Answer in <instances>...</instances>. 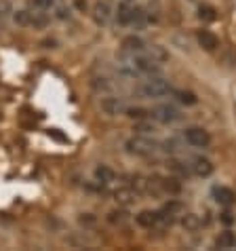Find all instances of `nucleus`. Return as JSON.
Masks as SVG:
<instances>
[{
    "label": "nucleus",
    "instance_id": "0eeeda50",
    "mask_svg": "<svg viewBox=\"0 0 236 251\" xmlns=\"http://www.w3.org/2000/svg\"><path fill=\"white\" fill-rule=\"evenodd\" d=\"M93 19L97 25H108L110 19H112V6H110V0H99L93 9Z\"/></svg>",
    "mask_w": 236,
    "mask_h": 251
},
{
    "label": "nucleus",
    "instance_id": "9d476101",
    "mask_svg": "<svg viewBox=\"0 0 236 251\" xmlns=\"http://www.w3.org/2000/svg\"><path fill=\"white\" fill-rule=\"evenodd\" d=\"M192 173H194V176H198V177H209L211 176V173H213V163H211V160L209 158H194L192 160Z\"/></svg>",
    "mask_w": 236,
    "mask_h": 251
},
{
    "label": "nucleus",
    "instance_id": "f8f14e48",
    "mask_svg": "<svg viewBox=\"0 0 236 251\" xmlns=\"http://www.w3.org/2000/svg\"><path fill=\"white\" fill-rule=\"evenodd\" d=\"M135 220H137V224L140 226L152 228V226H156L158 222H161V211H150V209H145V211H142Z\"/></svg>",
    "mask_w": 236,
    "mask_h": 251
},
{
    "label": "nucleus",
    "instance_id": "5701e85b",
    "mask_svg": "<svg viewBox=\"0 0 236 251\" xmlns=\"http://www.w3.org/2000/svg\"><path fill=\"white\" fill-rule=\"evenodd\" d=\"M108 220L112 222V224H122V222H127V213L124 211H112Z\"/></svg>",
    "mask_w": 236,
    "mask_h": 251
},
{
    "label": "nucleus",
    "instance_id": "6ab92c4d",
    "mask_svg": "<svg viewBox=\"0 0 236 251\" xmlns=\"http://www.w3.org/2000/svg\"><path fill=\"white\" fill-rule=\"evenodd\" d=\"M182 226L186 230H190V232H194V230L200 228V218H198V215H194V213H186L182 218Z\"/></svg>",
    "mask_w": 236,
    "mask_h": 251
},
{
    "label": "nucleus",
    "instance_id": "4be33fe9",
    "mask_svg": "<svg viewBox=\"0 0 236 251\" xmlns=\"http://www.w3.org/2000/svg\"><path fill=\"white\" fill-rule=\"evenodd\" d=\"M127 116L131 118H137V121H143V118H150V110H145V108H127V112H124Z\"/></svg>",
    "mask_w": 236,
    "mask_h": 251
},
{
    "label": "nucleus",
    "instance_id": "b1692460",
    "mask_svg": "<svg viewBox=\"0 0 236 251\" xmlns=\"http://www.w3.org/2000/svg\"><path fill=\"white\" fill-rule=\"evenodd\" d=\"M32 6L34 9H40V11H47L53 6V0H32Z\"/></svg>",
    "mask_w": 236,
    "mask_h": 251
},
{
    "label": "nucleus",
    "instance_id": "f3484780",
    "mask_svg": "<svg viewBox=\"0 0 236 251\" xmlns=\"http://www.w3.org/2000/svg\"><path fill=\"white\" fill-rule=\"evenodd\" d=\"M173 95L177 97V101L186 103V106H194V103H198V97L194 95L192 91H184V89H177V91H173Z\"/></svg>",
    "mask_w": 236,
    "mask_h": 251
},
{
    "label": "nucleus",
    "instance_id": "f257e3e1",
    "mask_svg": "<svg viewBox=\"0 0 236 251\" xmlns=\"http://www.w3.org/2000/svg\"><path fill=\"white\" fill-rule=\"evenodd\" d=\"M124 148H127L129 154H135V156H152L161 150V144H156L154 139L143 137V135H133L124 142Z\"/></svg>",
    "mask_w": 236,
    "mask_h": 251
},
{
    "label": "nucleus",
    "instance_id": "ddd939ff",
    "mask_svg": "<svg viewBox=\"0 0 236 251\" xmlns=\"http://www.w3.org/2000/svg\"><path fill=\"white\" fill-rule=\"evenodd\" d=\"M131 19H133V6L131 2H120L116 9V22L120 25H131Z\"/></svg>",
    "mask_w": 236,
    "mask_h": 251
},
{
    "label": "nucleus",
    "instance_id": "39448f33",
    "mask_svg": "<svg viewBox=\"0 0 236 251\" xmlns=\"http://www.w3.org/2000/svg\"><path fill=\"white\" fill-rule=\"evenodd\" d=\"M184 135H186V142L194 146V148H207L211 144L209 131H205L203 127H190V129H186Z\"/></svg>",
    "mask_w": 236,
    "mask_h": 251
},
{
    "label": "nucleus",
    "instance_id": "aec40b11",
    "mask_svg": "<svg viewBox=\"0 0 236 251\" xmlns=\"http://www.w3.org/2000/svg\"><path fill=\"white\" fill-rule=\"evenodd\" d=\"M169 167H171V171L179 173V176H182V177H188L190 173H192V167H190L188 163H182V160H171Z\"/></svg>",
    "mask_w": 236,
    "mask_h": 251
},
{
    "label": "nucleus",
    "instance_id": "9b49d317",
    "mask_svg": "<svg viewBox=\"0 0 236 251\" xmlns=\"http://www.w3.org/2000/svg\"><path fill=\"white\" fill-rule=\"evenodd\" d=\"M198 45L203 47L205 51H215V49L219 47V38L209 30H200L198 32Z\"/></svg>",
    "mask_w": 236,
    "mask_h": 251
},
{
    "label": "nucleus",
    "instance_id": "1a4fd4ad",
    "mask_svg": "<svg viewBox=\"0 0 236 251\" xmlns=\"http://www.w3.org/2000/svg\"><path fill=\"white\" fill-rule=\"evenodd\" d=\"M145 45L140 36H127L122 40V53H131V55H140L145 51Z\"/></svg>",
    "mask_w": 236,
    "mask_h": 251
},
{
    "label": "nucleus",
    "instance_id": "a211bd4d",
    "mask_svg": "<svg viewBox=\"0 0 236 251\" xmlns=\"http://www.w3.org/2000/svg\"><path fill=\"white\" fill-rule=\"evenodd\" d=\"M198 17L203 19V22H215V19H217V11H215L211 4H200L198 6Z\"/></svg>",
    "mask_w": 236,
    "mask_h": 251
},
{
    "label": "nucleus",
    "instance_id": "dca6fc26",
    "mask_svg": "<svg viewBox=\"0 0 236 251\" xmlns=\"http://www.w3.org/2000/svg\"><path fill=\"white\" fill-rule=\"evenodd\" d=\"M116 201L118 203H122V205H131V203H135V199H137V192L133 190V188H122V190H118L116 194Z\"/></svg>",
    "mask_w": 236,
    "mask_h": 251
},
{
    "label": "nucleus",
    "instance_id": "7ed1b4c3",
    "mask_svg": "<svg viewBox=\"0 0 236 251\" xmlns=\"http://www.w3.org/2000/svg\"><path fill=\"white\" fill-rule=\"evenodd\" d=\"M13 19L19 24V25H32V27H45L48 24V17L45 11L40 9H34V11H17Z\"/></svg>",
    "mask_w": 236,
    "mask_h": 251
},
{
    "label": "nucleus",
    "instance_id": "f03ea898",
    "mask_svg": "<svg viewBox=\"0 0 236 251\" xmlns=\"http://www.w3.org/2000/svg\"><path fill=\"white\" fill-rule=\"evenodd\" d=\"M137 93L142 97H148V100H158V97L173 93V87L166 80L158 78V76H148V80L142 82V87L137 89Z\"/></svg>",
    "mask_w": 236,
    "mask_h": 251
},
{
    "label": "nucleus",
    "instance_id": "20e7f679",
    "mask_svg": "<svg viewBox=\"0 0 236 251\" xmlns=\"http://www.w3.org/2000/svg\"><path fill=\"white\" fill-rule=\"evenodd\" d=\"M150 118H156L158 123L169 125V123H177L182 118V112L175 106H169V103H163V106H156L150 110Z\"/></svg>",
    "mask_w": 236,
    "mask_h": 251
},
{
    "label": "nucleus",
    "instance_id": "a878e982",
    "mask_svg": "<svg viewBox=\"0 0 236 251\" xmlns=\"http://www.w3.org/2000/svg\"><path fill=\"white\" fill-rule=\"evenodd\" d=\"M221 222H224V224H232V222H234L232 213L230 211H224V213H221Z\"/></svg>",
    "mask_w": 236,
    "mask_h": 251
},
{
    "label": "nucleus",
    "instance_id": "4468645a",
    "mask_svg": "<svg viewBox=\"0 0 236 251\" xmlns=\"http://www.w3.org/2000/svg\"><path fill=\"white\" fill-rule=\"evenodd\" d=\"M215 245L219 249H232L236 247V234L230 232V230H224V232H219V236L215 239Z\"/></svg>",
    "mask_w": 236,
    "mask_h": 251
},
{
    "label": "nucleus",
    "instance_id": "bb28decb",
    "mask_svg": "<svg viewBox=\"0 0 236 251\" xmlns=\"http://www.w3.org/2000/svg\"><path fill=\"white\" fill-rule=\"evenodd\" d=\"M120 2H131V0H120Z\"/></svg>",
    "mask_w": 236,
    "mask_h": 251
},
{
    "label": "nucleus",
    "instance_id": "393cba45",
    "mask_svg": "<svg viewBox=\"0 0 236 251\" xmlns=\"http://www.w3.org/2000/svg\"><path fill=\"white\" fill-rule=\"evenodd\" d=\"M66 17H70V9L59 6V9H57V19H66Z\"/></svg>",
    "mask_w": 236,
    "mask_h": 251
},
{
    "label": "nucleus",
    "instance_id": "2eb2a0df",
    "mask_svg": "<svg viewBox=\"0 0 236 251\" xmlns=\"http://www.w3.org/2000/svg\"><path fill=\"white\" fill-rule=\"evenodd\" d=\"M95 179L97 182H101V184H110V182H114L116 179V173L110 169L108 165H99L95 169Z\"/></svg>",
    "mask_w": 236,
    "mask_h": 251
},
{
    "label": "nucleus",
    "instance_id": "423d86ee",
    "mask_svg": "<svg viewBox=\"0 0 236 251\" xmlns=\"http://www.w3.org/2000/svg\"><path fill=\"white\" fill-rule=\"evenodd\" d=\"M99 106H101L103 112L110 114V116H120V114L127 112V108H129L122 97H103Z\"/></svg>",
    "mask_w": 236,
    "mask_h": 251
},
{
    "label": "nucleus",
    "instance_id": "6e6552de",
    "mask_svg": "<svg viewBox=\"0 0 236 251\" xmlns=\"http://www.w3.org/2000/svg\"><path fill=\"white\" fill-rule=\"evenodd\" d=\"M213 197H215V201H217L219 205H224V207H232V205L236 203L234 190H230V188H226V186L213 188Z\"/></svg>",
    "mask_w": 236,
    "mask_h": 251
},
{
    "label": "nucleus",
    "instance_id": "412c9836",
    "mask_svg": "<svg viewBox=\"0 0 236 251\" xmlns=\"http://www.w3.org/2000/svg\"><path fill=\"white\" fill-rule=\"evenodd\" d=\"M145 19H148V13H143V9H140V6H133V19H131V25L142 27L145 24Z\"/></svg>",
    "mask_w": 236,
    "mask_h": 251
}]
</instances>
